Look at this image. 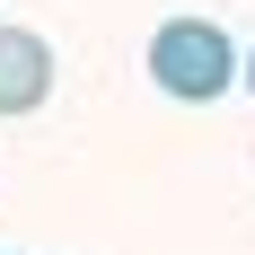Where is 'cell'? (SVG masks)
<instances>
[{
    "instance_id": "3957f363",
    "label": "cell",
    "mask_w": 255,
    "mask_h": 255,
    "mask_svg": "<svg viewBox=\"0 0 255 255\" xmlns=\"http://www.w3.org/2000/svg\"><path fill=\"white\" fill-rule=\"evenodd\" d=\"M247 88H255V53H247Z\"/></svg>"
},
{
    "instance_id": "7a4b0ae2",
    "label": "cell",
    "mask_w": 255,
    "mask_h": 255,
    "mask_svg": "<svg viewBox=\"0 0 255 255\" xmlns=\"http://www.w3.org/2000/svg\"><path fill=\"white\" fill-rule=\"evenodd\" d=\"M53 97V44L35 26H0V115H35Z\"/></svg>"
},
{
    "instance_id": "6da1fadb",
    "label": "cell",
    "mask_w": 255,
    "mask_h": 255,
    "mask_svg": "<svg viewBox=\"0 0 255 255\" xmlns=\"http://www.w3.org/2000/svg\"><path fill=\"white\" fill-rule=\"evenodd\" d=\"M150 79L167 88V97H185V106L229 97V79H238L229 26H211V18H167V26L150 35Z\"/></svg>"
}]
</instances>
